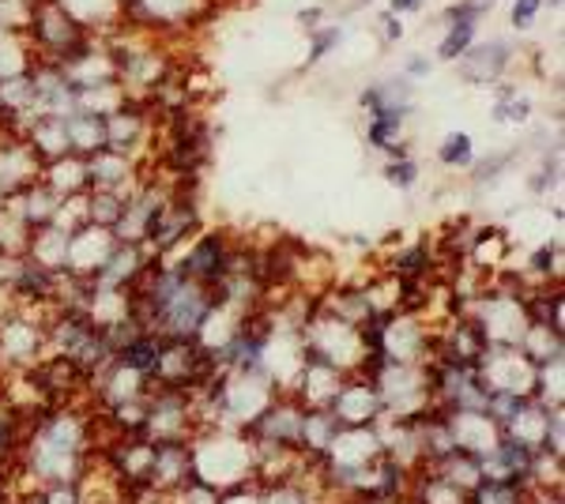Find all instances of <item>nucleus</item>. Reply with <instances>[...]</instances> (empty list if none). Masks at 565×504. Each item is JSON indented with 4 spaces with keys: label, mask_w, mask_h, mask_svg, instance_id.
I'll use <instances>...</instances> for the list:
<instances>
[{
    "label": "nucleus",
    "mask_w": 565,
    "mask_h": 504,
    "mask_svg": "<svg viewBox=\"0 0 565 504\" xmlns=\"http://www.w3.org/2000/svg\"><path fill=\"white\" fill-rule=\"evenodd\" d=\"M505 61H509V45L505 42L479 45V50H471L468 61H463V76H468V79H490V76H498V72L505 68Z\"/></svg>",
    "instance_id": "1"
},
{
    "label": "nucleus",
    "mask_w": 565,
    "mask_h": 504,
    "mask_svg": "<svg viewBox=\"0 0 565 504\" xmlns=\"http://www.w3.org/2000/svg\"><path fill=\"white\" fill-rule=\"evenodd\" d=\"M471 34H476V23L457 20V23H452V31H449V39H445L441 50H437V57H441V61H457L460 53L471 50Z\"/></svg>",
    "instance_id": "2"
},
{
    "label": "nucleus",
    "mask_w": 565,
    "mask_h": 504,
    "mask_svg": "<svg viewBox=\"0 0 565 504\" xmlns=\"http://www.w3.org/2000/svg\"><path fill=\"white\" fill-rule=\"evenodd\" d=\"M441 162H449V167H468L471 162V136L452 132L441 148Z\"/></svg>",
    "instance_id": "3"
},
{
    "label": "nucleus",
    "mask_w": 565,
    "mask_h": 504,
    "mask_svg": "<svg viewBox=\"0 0 565 504\" xmlns=\"http://www.w3.org/2000/svg\"><path fill=\"white\" fill-rule=\"evenodd\" d=\"M335 42H340V31H335V26H328V31H317L313 50H309V64H317L328 50H335Z\"/></svg>",
    "instance_id": "4"
},
{
    "label": "nucleus",
    "mask_w": 565,
    "mask_h": 504,
    "mask_svg": "<svg viewBox=\"0 0 565 504\" xmlns=\"http://www.w3.org/2000/svg\"><path fill=\"white\" fill-rule=\"evenodd\" d=\"M543 0H516V8H513V23L516 26H532L535 20V8H540Z\"/></svg>",
    "instance_id": "5"
},
{
    "label": "nucleus",
    "mask_w": 565,
    "mask_h": 504,
    "mask_svg": "<svg viewBox=\"0 0 565 504\" xmlns=\"http://www.w3.org/2000/svg\"><path fill=\"white\" fill-rule=\"evenodd\" d=\"M388 181H396V185H412V181H415V167H412V162H404V167H392Z\"/></svg>",
    "instance_id": "6"
},
{
    "label": "nucleus",
    "mask_w": 565,
    "mask_h": 504,
    "mask_svg": "<svg viewBox=\"0 0 565 504\" xmlns=\"http://www.w3.org/2000/svg\"><path fill=\"white\" fill-rule=\"evenodd\" d=\"M399 34H404V26H399L396 15H385V39L388 42H399Z\"/></svg>",
    "instance_id": "7"
},
{
    "label": "nucleus",
    "mask_w": 565,
    "mask_h": 504,
    "mask_svg": "<svg viewBox=\"0 0 565 504\" xmlns=\"http://www.w3.org/2000/svg\"><path fill=\"white\" fill-rule=\"evenodd\" d=\"M423 0H392V12H415Z\"/></svg>",
    "instance_id": "8"
},
{
    "label": "nucleus",
    "mask_w": 565,
    "mask_h": 504,
    "mask_svg": "<svg viewBox=\"0 0 565 504\" xmlns=\"http://www.w3.org/2000/svg\"><path fill=\"white\" fill-rule=\"evenodd\" d=\"M423 72H426V61H423V57H415V61H412V76H423Z\"/></svg>",
    "instance_id": "9"
}]
</instances>
